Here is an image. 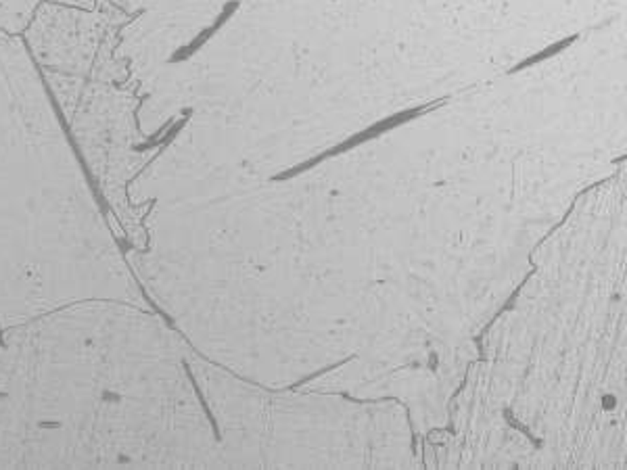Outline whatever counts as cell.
<instances>
[{"label": "cell", "mask_w": 627, "mask_h": 470, "mask_svg": "<svg viewBox=\"0 0 627 470\" xmlns=\"http://www.w3.org/2000/svg\"><path fill=\"white\" fill-rule=\"evenodd\" d=\"M163 334L145 306L115 299L0 322V468L169 462Z\"/></svg>", "instance_id": "obj_1"}, {"label": "cell", "mask_w": 627, "mask_h": 470, "mask_svg": "<svg viewBox=\"0 0 627 470\" xmlns=\"http://www.w3.org/2000/svg\"><path fill=\"white\" fill-rule=\"evenodd\" d=\"M51 3L71 5V7H82V9H93L97 5V0H51Z\"/></svg>", "instance_id": "obj_2"}]
</instances>
